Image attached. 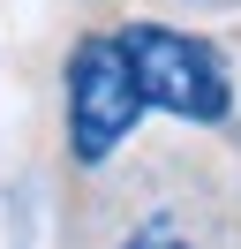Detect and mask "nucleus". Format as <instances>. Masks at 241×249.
Returning a JSON list of instances; mask_svg holds the SVG:
<instances>
[{"mask_svg":"<svg viewBox=\"0 0 241 249\" xmlns=\"http://www.w3.org/2000/svg\"><path fill=\"white\" fill-rule=\"evenodd\" d=\"M136 121H143V91H136L120 38H83L68 53V151H75V166H105Z\"/></svg>","mask_w":241,"mask_h":249,"instance_id":"f03ea898","label":"nucleus"},{"mask_svg":"<svg viewBox=\"0 0 241 249\" xmlns=\"http://www.w3.org/2000/svg\"><path fill=\"white\" fill-rule=\"evenodd\" d=\"M120 53L136 68V91L143 106H166L181 121H226L234 106V83H226V61L189 31H166V23H128L120 31Z\"/></svg>","mask_w":241,"mask_h":249,"instance_id":"f257e3e1","label":"nucleus"},{"mask_svg":"<svg viewBox=\"0 0 241 249\" xmlns=\"http://www.w3.org/2000/svg\"><path fill=\"white\" fill-rule=\"evenodd\" d=\"M120 249H189V242H181V234L166 227V219H143V227H136V234H128Z\"/></svg>","mask_w":241,"mask_h":249,"instance_id":"7ed1b4c3","label":"nucleus"}]
</instances>
